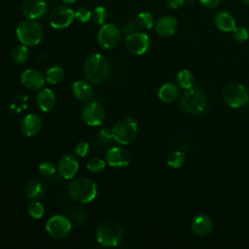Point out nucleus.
<instances>
[{
    "label": "nucleus",
    "mask_w": 249,
    "mask_h": 249,
    "mask_svg": "<svg viewBox=\"0 0 249 249\" xmlns=\"http://www.w3.org/2000/svg\"><path fill=\"white\" fill-rule=\"evenodd\" d=\"M85 77L91 84H101L109 76V63L101 53H92L87 57L83 66Z\"/></svg>",
    "instance_id": "obj_1"
},
{
    "label": "nucleus",
    "mask_w": 249,
    "mask_h": 249,
    "mask_svg": "<svg viewBox=\"0 0 249 249\" xmlns=\"http://www.w3.org/2000/svg\"><path fill=\"white\" fill-rule=\"evenodd\" d=\"M68 192L72 199L80 203L92 201L97 195V185L89 178H76L69 184Z\"/></svg>",
    "instance_id": "obj_2"
},
{
    "label": "nucleus",
    "mask_w": 249,
    "mask_h": 249,
    "mask_svg": "<svg viewBox=\"0 0 249 249\" xmlns=\"http://www.w3.org/2000/svg\"><path fill=\"white\" fill-rule=\"evenodd\" d=\"M122 226L113 220H106L99 224L96 230V240L103 247H115L123 239Z\"/></svg>",
    "instance_id": "obj_3"
},
{
    "label": "nucleus",
    "mask_w": 249,
    "mask_h": 249,
    "mask_svg": "<svg viewBox=\"0 0 249 249\" xmlns=\"http://www.w3.org/2000/svg\"><path fill=\"white\" fill-rule=\"evenodd\" d=\"M207 101L204 92L197 88L186 89L180 98L181 109L188 114H199L206 109Z\"/></svg>",
    "instance_id": "obj_4"
},
{
    "label": "nucleus",
    "mask_w": 249,
    "mask_h": 249,
    "mask_svg": "<svg viewBox=\"0 0 249 249\" xmlns=\"http://www.w3.org/2000/svg\"><path fill=\"white\" fill-rule=\"evenodd\" d=\"M111 130L114 140L122 145H127L135 139L138 131V124L133 118L126 117L119 120Z\"/></svg>",
    "instance_id": "obj_5"
},
{
    "label": "nucleus",
    "mask_w": 249,
    "mask_h": 249,
    "mask_svg": "<svg viewBox=\"0 0 249 249\" xmlns=\"http://www.w3.org/2000/svg\"><path fill=\"white\" fill-rule=\"evenodd\" d=\"M16 33L18 41L26 47L38 45L43 38V29L41 25L32 19L20 22L17 27Z\"/></svg>",
    "instance_id": "obj_6"
},
{
    "label": "nucleus",
    "mask_w": 249,
    "mask_h": 249,
    "mask_svg": "<svg viewBox=\"0 0 249 249\" xmlns=\"http://www.w3.org/2000/svg\"><path fill=\"white\" fill-rule=\"evenodd\" d=\"M225 102L232 108H240L249 102V94L245 87L236 82L226 84L223 89Z\"/></svg>",
    "instance_id": "obj_7"
},
{
    "label": "nucleus",
    "mask_w": 249,
    "mask_h": 249,
    "mask_svg": "<svg viewBox=\"0 0 249 249\" xmlns=\"http://www.w3.org/2000/svg\"><path fill=\"white\" fill-rule=\"evenodd\" d=\"M72 229V224L68 218L63 215H53L46 223V231L52 237L61 239L66 237Z\"/></svg>",
    "instance_id": "obj_8"
},
{
    "label": "nucleus",
    "mask_w": 249,
    "mask_h": 249,
    "mask_svg": "<svg viewBox=\"0 0 249 249\" xmlns=\"http://www.w3.org/2000/svg\"><path fill=\"white\" fill-rule=\"evenodd\" d=\"M105 110L98 102L87 103L81 111V117L85 124L89 126L100 125L105 121Z\"/></svg>",
    "instance_id": "obj_9"
},
{
    "label": "nucleus",
    "mask_w": 249,
    "mask_h": 249,
    "mask_svg": "<svg viewBox=\"0 0 249 249\" xmlns=\"http://www.w3.org/2000/svg\"><path fill=\"white\" fill-rule=\"evenodd\" d=\"M121 39L120 28L112 23H106L101 26L97 34V40L99 45L106 50L115 48Z\"/></svg>",
    "instance_id": "obj_10"
},
{
    "label": "nucleus",
    "mask_w": 249,
    "mask_h": 249,
    "mask_svg": "<svg viewBox=\"0 0 249 249\" xmlns=\"http://www.w3.org/2000/svg\"><path fill=\"white\" fill-rule=\"evenodd\" d=\"M151 45L150 37L143 32H133L126 36L125 38V48L133 54H143L145 53Z\"/></svg>",
    "instance_id": "obj_11"
},
{
    "label": "nucleus",
    "mask_w": 249,
    "mask_h": 249,
    "mask_svg": "<svg viewBox=\"0 0 249 249\" xmlns=\"http://www.w3.org/2000/svg\"><path fill=\"white\" fill-rule=\"evenodd\" d=\"M75 18V13L67 6H58L53 10L50 16V23L55 29L68 27Z\"/></svg>",
    "instance_id": "obj_12"
},
{
    "label": "nucleus",
    "mask_w": 249,
    "mask_h": 249,
    "mask_svg": "<svg viewBox=\"0 0 249 249\" xmlns=\"http://www.w3.org/2000/svg\"><path fill=\"white\" fill-rule=\"evenodd\" d=\"M105 161L111 167L123 168L129 164L130 155L124 148L115 146L107 150L105 155Z\"/></svg>",
    "instance_id": "obj_13"
},
{
    "label": "nucleus",
    "mask_w": 249,
    "mask_h": 249,
    "mask_svg": "<svg viewBox=\"0 0 249 249\" xmlns=\"http://www.w3.org/2000/svg\"><path fill=\"white\" fill-rule=\"evenodd\" d=\"M58 173L63 179H72L79 168L77 158L72 154L63 155L58 161Z\"/></svg>",
    "instance_id": "obj_14"
},
{
    "label": "nucleus",
    "mask_w": 249,
    "mask_h": 249,
    "mask_svg": "<svg viewBox=\"0 0 249 249\" xmlns=\"http://www.w3.org/2000/svg\"><path fill=\"white\" fill-rule=\"evenodd\" d=\"M45 77L35 69H27L20 75V82L24 88L30 90H38L44 87Z\"/></svg>",
    "instance_id": "obj_15"
},
{
    "label": "nucleus",
    "mask_w": 249,
    "mask_h": 249,
    "mask_svg": "<svg viewBox=\"0 0 249 249\" xmlns=\"http://www.w3.org/2000/svg\"><path fill=\"white\" fill-rule=\"evenodd\" d=\"M47 12V4L44 0H24L22 13L28 19H38Z\"/></svg>",
    "instance_id": "obj_16"
},
{
    "label": "nucleus",
    "mask_w": 249,
    "mask_h": 249,
    "mask_svg": "<svg viewBox=\"0 0 249 249\" xmlns=\"http://www.w3.org/2000/svg\"><path fill=\"white\" fill-rule=\"evenodd\" d=\"M42 128V119L34 113L27 114L20 123V129L25 136L31 137L39 133Z\"/></svg>",
    "instance_id": "obj_17"
},
{
    "label": "nucleus",
    "mask_w": 249,
    "mask_h": 249,
    "mask_svg": "<svg viewBox=\"0 0 249 249\" xmlns=\"http://www.w3.org/2000/svg\"><path fill=\"white\" fill-rule=\"evenodd\" d=\"M191 229L194 233L199 236H205L208 235L212 230H213V222L212 220L204 215V214H199L191 222Z\"/></svg>",
    "instance_id": "obj_18"
},
{
    "label": "nucleus",
    "mask_w": 249,
    "mask_h": 249,
    "mask_svg": "<svg viewBox=\"0 0 249 249\" xmlns=\"http://www.w3.org/2000/svg\"><path fill=\"white\" fill-rule=\"evenodd\" d=\"M178 26V21L174 17L164 16L160 18L156 24L155 29L156 32L161 37H168L175 33Z\"/></svg>",
    "instance_id": "obj_19"
},
{
    "label": "nucleus",
    "mask_w": 249,
    "mask_h": 249,
    "mask_svg": "<svg viewBox=\"0 0 249 249\" xmlns=\"http://www.w3.org/2000/svg\"><path fill=\"white\" fill-rule=\"evenodd\" d=\"M36 103L43 112H50L55 104V95L50 89H41L36 94Z\"/></svg>",
    "instance_id": "obj_20"
},
{
    "label": "nucleus",
    "mask_w": 249,
    "mask_h": 249,
    "mask_svg": "<svg viewBox=\"0 0 249 249\" xmlns=\"http://www.w3.org/2000/svg\"><path fill=\"white\" fill-rule=\"evenodd\" d=\"M214 24L223 32H231L236 26L233 16L227 11H221L215 15Z\"/></svg>",
    "instance_id": "obj_21"
},
{
    "label": "nucleus",
    "mask_w": 249,
    "mask_h": 249,
    "mask_svg": "<svg viewBox=\"0 0 249 249\" xmlns=\"http://www.w3.org/2000/svg\"><path fill=\"white\" fill-rule=\"evenodd\" d=\"M74 97L80 101H89L93 95L91 86L85 81H76L72 86Z\"/></svg>",
    "instance_id": "obj_22"
},
{
    "label": "nucleus",
    "mask_w": 249,
    "mask_h": 249,
    "mask_svg": "<svg viewBox=\"0 0 249 249\" xmlns=\"http://www.w3.org/2000/svg\"><path fill=\"white\" fill-rule=\"evenodd\" d=\"M158 96L162 102H173L179 96L178 85H175L173 83H166L162 85L158 91Z\"/></svg>",
    "instance_id": "obj_23"
},
{
    "label": "nucleus",
    "mask_w": 249,
    "mask_h": 249,
    "mask_svg": "<svg viewBox=\"0 0 249 249\" xmlns=\"http://www.w3.org/2000/svg\"><path fill=\"white\" fill-rule=\"evenodd\" d=\"M45 192V186L40 181H31L25 187V195L31 200L43 197Z\"/></svg>",
    "instance_id": "obj_24"
},
{
    "label": "nucleus",
    "mask_w": 249,
    "mask_h": 249,
    "mask_svg": "<svg viewBox=\"0 0 249 249\" xmlns=\"http://www.w3.org/2000/svg\"><path fill=\"white\" fill-rule=\"evenodd\" d=\"M176 82L179 87H181L185 89H188L193 88L194 83H195V76L190 70L183 69L177 73Z\"/></svg>",
    "instance_id": "obj_25"
},
{
    "label": "nucleus",
    "mask_w": 249,
    "mask_h": 249,
    "mask_svg": "<svg viewBox=\"0 0 249 249\" xmlns=\"http://www.w3.org/2000/svg\"><path fill=\"white\" fill-rule=\"evenodd\" d=\"M64 78V70L60 66H53L46 72L45 79L49 84L56 85Z\"/></svg>",
    "instance_id": "obj_26"
},
{
    "label": "nucleus",
    "mask_w": 249,
    "mask_h": 249,
    "mask_svg": "<svg viewBox=\"0 0 249 249\" xmlns=\"http://www.w3.org/2000/svg\"><path fill=\"white\" fill-rule=\"evenodd\" d=\"M29 56V51L28 48L24 45H18L14 48L12 51V59L17 64L24 63Z\"/></svg>",
    "instance_id": "obj_27"
},
{
    "label": "nucleus",
    "mask_w": 249,
    "mask_h": 249,
    "mask_svg": "<svg viewBox=\"0 0 249 249\" xmlns=\"http://www.w3.org/2000/svg\"><path fill=\"white\" fill-rule=\"evenodd\" d=\"M27 212L33 219H41L44 215V206L41 202L33 199L27 205Z\"/></svg>",
    "instance_id": "obj_28"
},
{
    "label": "nucleus",
    "mask_w": 249,
    "mask_h": 249,
    "mask_svg": "<svg viewBox=\"0 0 249 249\" xmlns=\"http://www.w3.org/2000/svg\"><path fill=\"white\" fill-rule=\"evenodd\" d=\"M106 165V161L99 157H92L87 162V168L91 173L101 172Z\"/></svg>",
    "instance_id": "obj_29"
},
{
    "label": "nucleus",
    "mask_w": 249,
    "mask_h": 249,
    "mask_svg": "<svg viewBox=\"0 0 249 249\" xmlns=\"http://www.w3.org/2000/svg\"><path fill=\"white\" fill-rule=\"evenodd\" d=\"M185 154L181 151H173L167 157V164L173 168L182 166L185 161Z\"/></svg>",
    "instance_id": "obj_30"
},
{
    "label": "nucleus",
    "mask_w": 249,
    "mask_h": 249,
    "mask_svg": "<svg viewBox=\"0 0 249 249\" xmlns=\"http://www.w3.org/2000/svg\"><path fill=\"white\" fill-rule=\"evenodd\" d=\"M137 24L144 29H150L154 25L153 16L148 12H141L138 14L136 18Z\"/></svg>",
    "instance_id": "obj_31"
},
{
    "label": "nucleus",
    "mask_w": 249,
    "mask_h": 249,
    "mask_svg": "<svg viewBox=\"0 0 249 249\" xmlns=\"http://www.w3.org/2000/svg\"><path fill=\"white\" fill-rule=\"evenodd\" d=\"M91 18L97 23V24H103L107 19V11L104 7L99 6L93 9L91 12Z\"/></svg>",
    "instance_id": "obj_32"
},
{
    "label": "nucleus",
    "mask_w": 249,
    "mask_h": 249,
    "mask_svg": "<svg viewBox=\"0 0 249 249\" xmlns=\"http://www.w3.org/2000/svg\"><path fill=\"white\" fill-rule=\"evenodd\" d=\"M38 170L43 177H51L55 173V166L51 161H43L40 163Z\"/></svg>",
    "instance_id": "obj_33"
},
{
    "label": "nucleus",
    "mask_w": 249,
    "mask_h": 249,
    "mask_svg": "<svg viewBox=\"0 0 249 249\" xmlns=\"http://www.w3.org/2000/svg\"><path fill=\"white\" fill-rule=\"evenodd\" d=\"M232 37L237 42H245L249 38V32L244 26H235V28L231 31Z\"/></svg>",
    "instance_id": "obj_34"
},
{
    "label": "nucleus",
    "mask_w": 249,
    "mask_h": 249,
    "mask_svg": "<svg viewBox=\"0 0 249 249\" xmlns=\"http://www.w3.org/2000/svg\"><path fill=\"white\" fill-rule=\"evenodd\" d=\"M75 18L81 22H87L91 18V12L86 7H81L75 12Z\"/></svg>",
    "instance_id": "obj_35"
},
{
    "label": "nucleus",
    "mask_w": 249,
    "mask_h": 249,
    "mask_svg": "<svg viewBox=\"0 0 249 249\" xmlns=\"http://www.w3.org/2000/svg\"><path fill=\"white\" fill-rule=\"evenodd\" d=\"M89 144L86 141H80L75 146V154L79 157H86L89 152Z\"/></svg>",
    "instance_id": "obj_36"
},
{
    "label": "nucleus",
    "mask_w": 249,
    "mask_h": 249,
    "mask_svg": "<svg viewBox=\"0 0 249 249\" xmlns=\"http://www.w3.org/2000/svg\"><path fill=\"white\" fill-rule=\"evenodd\" d=\"M97 138L99 139V141L103 142V143H108L110 142V140L113 138V134H112V130L110 128L104 127L101 128L98 133H97Z\"/></svg>",
    "instance_id": "obj_37"
},
{
    "label": "nucleus",
    "mask_w": 249,
    "mask_h": 249,
    "mask_svg": "<svg viewBox=\"0 0 249 249\" xmlns=\"http://www.w3.org/2000/svg\"><path fill=\"white\" fill-rule=\"evenodd\" d=\"M72 217L73 219L77 222V223H82L84 224L86 219H87V216H86V213L83 211V209L81 208H75L73 209L72 211Z\"/></svg>",
    "instance_id": "obj_38"
},
{
    "label": "nucleus",
    "mask_w": 249,
    "mask_h": 249,
    "mask_svg": "<svg viewBox=\"0 0 249 249\" xmlns=\"http://www.w3.org/2000/svg\"><path fill=\"white\" fill-rule=\"evenodd\" d=\"M186 0H165L166 6L170 9H179L180 7H182L185 4Z\"/></svg>",
    "instance_id": "obj_39"
},
{
    "label": "nucleus",
    "mask_w": 249,
    "mask_h": 249,
    "mask_svg": "<svg viewBox=\"0 0 249 249\" xmlns=\"http://www.w3.org/2000/svg\"><path fill=\"white\" fill-rule=\"evenodd\" d=\"M221 0H199L200 4L207 9H214L220 4Z\"/></svg>",
    "instance_id": "obj_40"
},
{
    "label": "nucleus",
    "mask_w": 249,
    "mask_h": 249,
    "mask_svg": "<svg viewBox=\"0 0 249 249\" xmlns=\"http://www.w3.org/2000/svg\"><path fill=\"white\" fill-rule=\"evenodd\" d=\"M122 30L123 32L126 33V34H130L135 32L136 30V26L132 21H126L123 26H122Z\"/></svg>",
    "instance_id": "obj_41"
},
{
    "label": "nucleus",
    "mask_w": 249,
    "mask_h": 249,
    "mask_svg": "<svg viewBox=\"0 0 249 249\" xmlns=\"http://www.w3.org/2000/svg\"><path fill=\"white\" fill-rule=\"evenodd\" d=\"M62 2H64L65 4H73V3H75L76 2V0H62Z\"/></svg>",
    "instance_id": "obj_42"
},
{
    "label": "nucleus",
    "mask_w": 249,
    "mask_h": 249,
    "mask_svg": "<svg viewBox=\"0 0 249 249\" xmlns=\"http://www.w3.org/2000/svg\"><path fill=\"white\" fill-rule=\"evenodd\" d=\"M245 5H248L249 6V0H241Z\"/></svg>",
    "instance_id": "obj_43"
}]
</instances>
